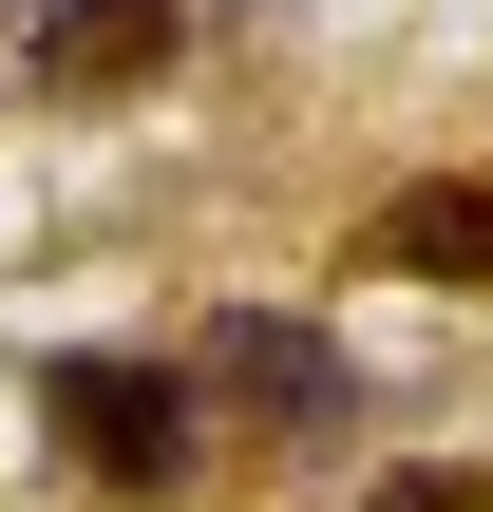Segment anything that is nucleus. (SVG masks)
Instances as JSON below:
<instances>
[{
    "instance_id": "obj_1",
    "label": "nucleus",
    "mask_w": 493,
    "mask_h": 512,
    "mask_svg": "<svg viewBox=\"0 0 493 512\" xmlns=\"http://www.w3.org/2000/svg\"><path fill=\"white\" fill-rule=\"evenodd\" d=\"M38 437H57L76 475H114V494H171V475L209 456V399L152 380V361H57V380H38Z\"/></svg>"
},
{
    "instance_id": "obj_2",
    "label": "nucleus",
    "mask_w": 493,
    "mask_h": 512,
    "mask_svg": "<svg viewBox=\"0 0 493 512\" xmlns=\"http://www.w3.org/2000/svg\"><path fill=\"white\" fill-rule=\"evenodd\" d=\"M228 399L247 418H285V437H342V342H304V323H228Z\"/></svg>"
},
{
    "instance_id": "obj_3",
    "label": "nucleus",
    "mask_w": 493,
    "mask_h": 512,
    "mask_svg": "<svg viewBox=\"0 0 493 512\" xmlns=\"http://www.w3.org/2000/svg\"><path fill=\"white\" fill-rule=\"evenodd\" d=\"M152 57H171V0H57L38 19V76L57 95H133Z\"/></svg>"
},
{
    "instance_id": "obj_4",
    "label": "nucleus",
    "mask_w": 493,
    "mask_h": 512,
    "mask_svg": "<svg viewBox=\"0 0 493 512\" xmlns=\"http://www.w3.org/2000/svg\"><path fill=\"white\" fill-rule=\"evenodd\" d=\"M380 266H418V285H493V190H399V209H380Z\"/></svg>"
}]
</instances>
